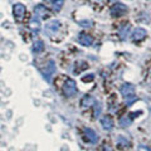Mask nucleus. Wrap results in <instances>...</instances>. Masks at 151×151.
I'll return each mask as SVG.
<instances>
[{"mask_svg": "<svg viewBox=\"0 0 151 151\" xmlns=\"http://www.w3.org/2000/svg\"><path fill=\"white\" fill-rule=\"evenodd\" d=\"M34 14H35V17L39 19H45L49 17V13L47 10V8L44 5H42V4H38L34 8Z\"/></svg>", "mask_w": 151, "mask_h": 151, "instance_id": "8", "label": "nucleus"}, {"mask_svg": "<svg viewBox=\"0 0 151 151\" xmlns=\"http://www.w3.org/2000/svg\"><path fill=\"white\" fill-rule=\"evenodd\" d=\"M50 4H52V8H53L54 12H59L64 5V0H52Z\"/></svg>", "mask_w": 151, "mask_h": 151, "instance_id": "14", "label": "nucleus"}, {"mask_svg": "<svg viewBox=\"0 0 151 151\" xmlns=\"http://www.w3.org/2000/svg\"><path fill=\"white\" fill-rule=\"evenodd\" d=\"M84 140L91 144H96L98 141V135L92 129H84Z\"/></svg>", "mask_w": 151, "mask_h": 151, "instance_id": "9", "label": "nucleus"}, {"mask_svg": "<svg viewBox=\"0 0 151 151\" xmlns=\"http://www.w3.org/2000/svg\"><path fill=\"white\" fill-rule=\"evenodd\" d=\"M63 93H64V96H67V97H72L77 93V83H76L74 79L68 78L67 81H65L64 86H63Z\"/></svg>", "mask_w": 151, "mask_h": 151, "instance_id": "2", "label": "nucleus"}, {"mask_svg": "<svg viewBox=\"0 0 151 151\" xmlns=\"http://www.w3.org/2000/svg\"><path fill=\"white\" fill-rule=\"evenodd\" d=\"M103 151H113V150H112V147H111V146L105 145V146H103Z\"/></svg>", "mask_w": 151, "mask_h": 151, "instance_id": "22", "label": "nucleus"}, {"mask_svg": "<svg viewBox=\"0 0 151 151\" xmlns=\"http://www.w3.org/2000/svg\"><path fill=\"white\" fill-rule=\"evenodd\" d=\"M137 151H151V150H150L149 146H146V145H140L139 149H137Z\"/></svg>", "mask_w": 151, "mask_h": 151, "instance_id": "21", "label": "nucleus"}, {"mask_svg": "<svg viewBox=\"0 0 151 151\" xmlns=\"http://www.w3.org/2000/svg\"><path fill=\"white\" fill-rule=\"evenodd\" d=\"M25 12H27V8L22 3H15L13 5V15L17 20H22L25 15Z\"/></svg>", "mask_w": 151, "mask_h": 151, "instance_id": "4", "label": "nucleus"}, {"mask_svg": "<svg viewBox=\"0 0 151 151\" xmlns=\"http://www.w3.org/2000/svg\"><path fill=\"white\" fill-rule=\"evenodd\" d=\"M59 28H60V22L52 20V22H49V23H47V24H45L44 32H45V34L48 37H52V35H54L55 33L59 30Z\"/></svg>", "mask_w": 151, "mask_h": 151, "instance_id": "5", "label": "nucleus"}, {"mask_svg": "<svg viewBox=\"0 0 151 151\" xmlns=\"http://www.w3.org/2000/svg\"><path fill=\"white\" fill-rule=\"evenodd\" d=\"M97 101H96V98L92 97V96H84L82 100H81V106L82 107H88V106H92L94 105Z\"/></svg>", "mask_w": 151, "mask_h": 151, "instance_id": "12", "label": "nucleus"}, {"mask_svg": "<svg viewBox=\"0 0 151 151\" xmlns=\"http://www.w3.org/2000/svg\"><path fill=\"white\" fill-rule=\"evenodd\" d=\"M127 10H129V8H127L125 4L116 3V4H113L112 5L110 13H111L112 17H122V15H125V14L127 13Z\"/></svg>", "mask_w": 151, "mask_h": 151, "instance_id": "3", "label": "nucleus"}, {"mask_svg": "<svg viewBox=\"0 0 151 151\" xmlns=\"http://www.w3.org/2000/svg\"><path fill=\"white\" fill-rule=\"evenodd\" d=\"M93 78H94V76L93 74H87V77H83V82H91L93 81Z\"/></svg>", "mask_w": 151, "mask_h": 151, "instance_id": "20", "label": "nucleus"}, {"mask_svg": "<svg viewBox=\"0 0 151 151\" xmlns=\"http://www.w3.org/2000/svg\"><path fill=\"white\" fill-rule=\"evenodd\" d=\"M101 125L106 131H111L113 129V120L111 116H102L101 117Z\"/></svg>", "mask_w": 151, "mask_h": 151, "instance_id": "11", "label": "nucleus"}, {"mask_svg": "<svg viewBox=\"0 0 151 151\" xmlns=\"http://www.w3.org/2000/svg\"><path fill=\"white\" fill-rule=\"evenodd\" d=\"M33 50L35 53H40V52L44 50V43L42 40H35L34 44H33Z\"/></svg>", "mask_w": 151, "mask_h": 151, "instance_id": "18", "label": "nucleus"}, {"mask_svg": "<svg viewBox=\"0 0 151 151\" xmlns=\"http://www.w3.org/2000/svg\"><path fill=\"white\" fill-rule=\"evenodd\" d=\"M129 32H130V25L129 24H124V25H122V28L120 29V33H119L120 38H121L122 40L126 39V37L129 35Z\"/></svg>", "mask_w": 151, "mask_h": 151, "instance_id": "17", "label": "nucleus"}, {"mask_svg": "<svg viewBox=\"0 0 151 151\" xmlns=\"http://www.w3.org/2000/svg\"><path fill=\"white\" fill-rule=\"evenodd\" d=\"M39 20H40V19H39V18H37L35 15H34V17H33V18L30 19L29 27L32 28L33 30H37V32H38V30L40 29V22H39Z\"/></svg>", "mask_w": 151, "mask_h": 151, "instance_id": "13", "label": "nucleus"}, {"mask_svg": "<svg viewBox=\"0 0 151 151\" xmlns=\"http://www.w3.org/2000/svg\"><path fill=\"white\" fill-rule=\"evenodd\" d=\"M147 35V32H146L144 28H136V29L132 32V34H131V39L132 42H140V40H142Z\"/></svg>", "mask_w": 151, "mask_h": 151, "instance_id": "6", "label": "nucleus"}, {"mask_svg": "<svg viewBox=\"0 0 151 151\" xmlns=\"http://www.w3.org/2000/svg\"><path fill=\"white\" fill-rule=\"evenodd\" d=\"M117 145H119L120 149H125V147H129L130 142L126 137H124V136H119V137H117Z\"/></svg>", "mask_w": 151, "mask_h": 151, "instance_id": "15", "label": "nucleus"}, {"mask_svg": "<svg viewBox=\"0 0 151 151\" xmlns=\"http://www.w3.org/2000/svg\"><path fill=\"white\" fill-rule=\"evenodd\" d=\"M54 72H55V63H54L53 59H50L49 62H48V65L45 67V70L43 72L44 78H45L48 82H50V76L53 74Z\"/></svg>", "mask_w": 151, "mask_h": 151, "instance_id": "10", "label": "nucleus"}, {"mask_svg": "<svg viewBox=\"0 0 151 151\" xmlns=\"http://www.w3.org/2000/svg\"><path fill=\"white\" fill-rule=\"evenodd\" d=\"M119 124H120L121 127H129L132 124V119L130 116H124V117H121V119H120Z\"/></svg>", "mask_w": 151, "mask_h": 151, "instance_id": "16", "label": "nucleus"}, {"mask_svg": "<svg viewBox=\"0 0 151 151\" xmlns=\"http://www.w3.org/2000/svg\"><path fill=\"white\" fill-rule=\"evenodd\" d=\"M79 25L83 27V28H89L92 25V22L91 20H81L79 22Z\"/></svg>", "mask_w": 151, "mask_h": 151, "instance_id": "19", "label": "nucleus"}, {"mask_svg": "<svg viewBox=\"0 0 151 151\" xmlns=\"http://www.w3.org/2000/svg\"><path fill=\"white\" fill-rule=\"evenodd\" d=\"M77 39H78V43L84 47H91L93 43V38L89 34H86V33H79Z\"/></svg>", "mask_w": 151, "mask_h": 151, "instance_id": "7", "label": "nucleus"}, {"mask_svg": "<svg viewBox=\"0 0 151 151\" xmlns=\"http://www.w3.org/2000/svg\"><path fill=\"white\" fill-rule=\"evenodd\" d=\"M121 94L125 97L127 105H131L132 102L136 100V92H135V86L131 83H124L120 88Z\"/></svg>", "mask_w": 151, "mask_h": 151, "instance_id": "1", "label": "nucleus"}]
</instances>
